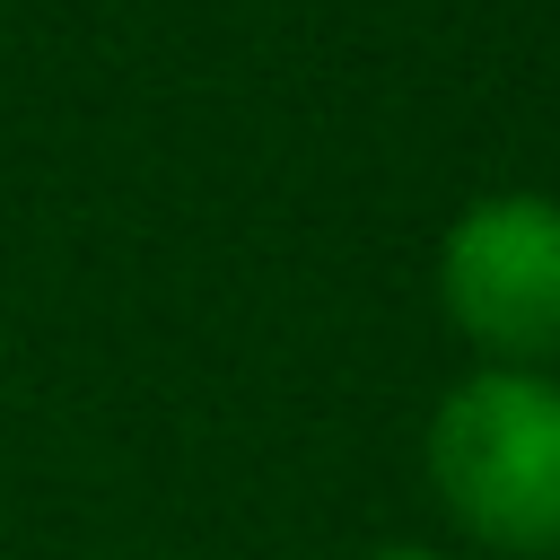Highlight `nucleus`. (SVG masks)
<instances>
[{
  "label": "nucleus",
  "instance_id": "obj_2",
  "mask_svg": "<svg viewBox=\"0 0 560 560\" xmlns=\"http://www.w3.org/2000/svg\"><path fill=\"white\" fill-rule=\"evenodd\" d=\"M438 315L472 368H560V192H472L438 236Z\"/></svg>",
  "mask_w": 560,
  "mask_h": 560
},
{
  "label": "nucleus",
  "instance_id": "obj_3",
  "mask_svg": "<svg viewBox=\"0 0 560 560\" xmlns=\"http://www.w3.org/2000/svg\"><path fill=\"white\" fill-rule=\"evenodd\" d=\"M359 560H455V551H438V542H376V551H359Z\"/></svg>",
  "mask_w": 560,
  "mask_h": 560
},
{
  "label": "nucleus",
  "instance_id": "obj_1",
  "mask_svg": "<svg viewBox=\"0 0 560 560\" xmlns=\"http://www.w3.org/2000/svg\"><path fill=\"white\" fill-rule=\"evenodd\" d=\"M438 516L490 560H560V368H464L420 420Z\"/></svg>",
  "mask_w": 560,
  "mask_h": 560
}]
</instances>
